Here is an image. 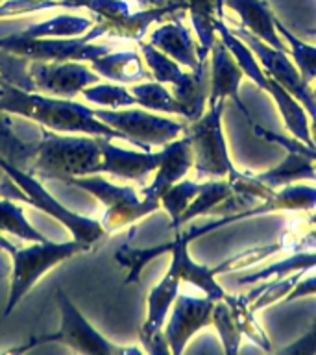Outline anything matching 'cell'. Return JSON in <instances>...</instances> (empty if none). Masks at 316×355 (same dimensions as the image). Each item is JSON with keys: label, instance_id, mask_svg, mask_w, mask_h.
<instances>
[{"label": "cell", "instance_id": "cell-1", "mask_svg": "<svg viewBox=\"0 0 316 355\" xmlns=\"http://www.w3.org/2000/svg\"><path fill=\"white\" fill-rule=\"evenodd\" d=\"M104 139L96 135H58V132L43 128L37 143H19L15 139L13 159L19 163L13 165L37 180L67 182L76 176L98 174Z\"/></svg>", "mask_w": 316, "mask_h": 355}, {"label": "cell", "instance_id": "cell-2", "mask_svg": "<svg viewBox=\"0 0 316 355\" xmlns=\"http://www.w3.org/2000/svg\"><path fill=\"white\" fill-rule=\"evenodd\" d=\"M0 113L26 116L58 133H87L111 141L122 139V133L98 121L87 105L71 98H54L37 94V91H24L10 82L0 85Z\"/></svg>", "mask_w": 316, "mask_h": 355}, {"label": "cell", "instance_id": "cell-3", "mask_svg": "<svg viewBox=\"0 0 316 355\" xmlns=\"http://www.w3.org/2000/svg\"><path fill=\"white\" fill-rule=\"evenodd\" d=\"M0 168L6 172V180L0 183V196L10 198L19 204H28L44 211L46 215L61 222L69 230L72 237L80 243L87 244L89 248H96L109 233L105 232L104 226L94 218L82 216L74 211L67 209L65 205L60 204L52 194L43 187V183L37 178L28 174L17 165L0 157Z\"/></svg>", "mask_w": 316, "mask_h": 355}, {"label": "cell", "instance_id": "cell-4", "mask_svg": "<svg viewBox=\"0 0 316 355\" xmlns=\"http://www.w3.org/2000/svg\"><path fill=\"white\" fill-rule=\"evenodd\" d=\"M91 252L87 244L80 243L76 239L65 241V243H32L26 248H17L11 254V277H10V294L6 304L4 316H10L21 300L33 288V285L41 279L49 270L63 261L71 259L72 255Z\"/></svg>", "mask_w": 316, "mask_h": 355}, {"label": "cell", "instance_id": "cell-5", "mask_svg": "<svg viewBox=\"0 0 316 355\" xmlns=\"http://www.w3.org/2000/svg\"><path fill=\"white\" fill-rule=\"evenodd\" d=\"M226 100H218L207 105V111L185 128V135L191 139L194 157V174L198 180H222L231 178L237 168L227 152L226 139L222 133V113Z\"/></svg>", "mask_w": 316, "mask_h": 355}, {"label": "cell", "instance_id": "cell-6", "mask_svg": "<svg viewBox=\"0 0 316 355\" xmlns=\"http://www.w3.org/2000/svg\"><path fill=\"white\" fill-rule=\"evenodd\" d=\"M55 302L61 313V326L58 331L44 333L39 337H32L28 343H24L21 348L13 349L15 354L28 352L41 346V344H67L69 348L80 354H94V355H128V354H141L139 348H124L119 344H113L111 340L94 329L85 316L76 309V305L72 304L61 288L55 291Z\"/></svg>", "mask_w": 316, "mask_h": 355}, {"label": "cell", "instance_id": "cell-7", "mask_svg": "<svg viewBox=\"0 0 316 355\" xmlns=\"http://www.w3.org/2000/svg\"><path fill=\"white\" fill-rule=\"evenodd\" d=\"M65 183L72 187L83 189L85 193L93 194L94 198L104 205L105 211L100 218V224L107 233L119 232L122 227L152 215L161 207L159 202L144 198L132 187H122V185L107 182L100 174L71 178Z\"/></svg>", "mask_w": 316, "mask_h": 355}, {"label": "cell", "instance_id": "cell-8", "mask_svg": "<svg viewBox=\"0 0 316 355\" xmlns=\"http://www.w3.org/2000/svg\"><path fill=\"white\" fill-rule=\"evenodd\" d=\"M102 37L104 32L96 24L78 37L22 39L11 33L0 37V50L37 61H93L111 52L109 44H93Z\"/></svg>", "mask_w": 316, "mask_h": 355}, {"label": "cell", "instance_id": "cell-9", "mask_svg": "<svg viewBox=\"0 0 316 355\" xmlns=\"http://www.w3.org/2000/svg\"><path fill=\"white\" fill-rule=\"evenodd\" d=\"M94 116L109 128L122 133V139L135 148L152 150V146H165L174 139L182 137L185 122L163 119L143 110H93Z\"/></svg>", "mask_w": 316, "mask_h": 355}, {"label": "cell", "instance_id": "cell-10", "mask_svg": "<svg viewBox=\"0 0 316 355\" xmlns=\"http://www.w3.org/2000/svg\"><path fill=\"white\" fill-rule=\"evenodd\" d=\"M231 32L238 39H243L244 43L248 44L249 50L254 52L255 58L259 63L265 67V72L270 78H274L279 85L287 89L288 93L292 94L294 98L298 100L299 104L304 105L305 111L309 113V119L313 121L310 126V135L316 133V98L313 96V91L309 89V83L305 82L301 74H299L298 67L294 65V61L288 60L287 52L276 50L268 46L265 41L255 37L254 33L248 32L244 26L231 28Z\"/></svg>", "mask_w": 316, "mask_h": 355}, {"label": "cell", "instance_id": "cell-11", "mask_svg": "<svg viewBox=\"0 0 316 355\" xmlns=\"http://www.w3.org/2000/svg\"><path fill=\"white\" fill-rule=\"evenodd\" d=\"M28 72L35 91H44L58 98H74L85 87L100 82V74L82 61H33L28 63Z\"/></svg>", "mask_w": 316, "mask_h": 355}, {"label": "cell", "instance_id": "cell-12", "mask_svg": "<svg viewBox=\"0 0 316 355\" xmlns=\"http://www.w3.org/2000/svg\"><path fill=\"white\" fill-rule=\"evenodd\" d=\"M213 307L215 300H211L209 296L196 298L188 294H177L170 320L163 333L170 354H182L193 335L213 324Z\"/></svg>", "mask_w": 316, "mask_h": 355}, {"label": "cell", "instance_id": "cell-13", "mask_svg": "<svg viewBox=\"0 0 316 355\" xmlns=\"http://www.w3.org/2000/svg\"><path fill=\"white\" fill-rule=\"evenodd\" d=\"M244 78V71L235 60V55L227 50L222 39L215 41L211 49V78H209V98L207 105L215 104L218 100H233L240 113L248 119V122H254V116L244 105L238 94V87Z\"/></svg>", "mask_w": 316, "mask_h": 355}, {"label": "cell", "instance_id": "cell-14", "mask_svg": "<svg viewBox=\"0 0 316 355\" xmlns=\"http://www.w3.org/2000/svg\"><path fill=\"white\" fill-rule=\"evenodd\" d=\"M163 159V150H124L111 144V139L102 143V161L98 174H111L122 180H135L144 183V180L154 174Z\"/></svg>", "mask_w": 316, "mask_h": 355}, {"label": "cell", "instance_id": "cell-15", "mask_svg": "<svg viewBox=\"0 0 316 355\" xmlns=\"http://www.w3.org/2000/svg\"><path fill=\"white\" fill-rule=\"evenodd\" d=\"M193 163L194 157L193 148H191V139L183 133L182 137L174 139V141L163 146V159H161L159 166L155 168L154 182L141 191V196L159 202L161 196L174 183L183 180V176L193 168Z\"/></svg>", "mask_w": 316, "mask_h": 355}, {"label": "cell", "instance_id": "cell-16", "mask_svg": "<svg viewBox=\"0 0 316 355\" xmlns=\"http://www.w3.org/2000/svg\"><path fill=\"white\" fill-rule=\"evenodd\" d=\"M313 207H316V187L304 185V183H298V185L290 183L287 187H283L279 193L272 194L270 198L265 200V202L249 205V207H244L240 213L227 215L224 218L211 222V227L215 232V230H220L227 224L243 220V218H249V216L268 215V213H276V211H309Z\"/></svg>", "mask_w": 316, "mask_h": 355}, {"label": "cell", "instance_id": "cell-17", "mask_svg": "<svg viewBox=\"0 0 316 355\" xmlns=\"http://www.w3.org/2000/svg\"><path fill=\"white\" fill-rule=\"evenodd\" d=\"M183 11H177L170 17V22L150 33V43L159 49L163 54L177 61L179 65L187 67L191 71L198 69V44L193 41V35L182 22Z\"/></svg>", "mask_w": 316, "mask_h": 355}, {"label": "cell", "instance_id": "cell-18", "mask_svg": "<svg viewBox=\"0 0 316 355\" xmlns=\"http://www.w3.org/2000/svg\"><path fill=\"white\" fill-rule=\"evenodd\" d=\"M207 65H209V58L200 61L198 69H194L193 72H185L182 80L176 85H172V94L179 105V116L187 119L188 122L198 121L205 113L211 78Z\"/></svg>", "mask_w": 316, "mask_h": 355}, {"label": "cell", "instance_id": "cell-19", "mask_svg": "<svg viewBox=\"0 0 316 355\" xmlns=\"http://www.w3.org/2000/svg\"><path fill=\"white\" fill-rule=\"evenodd\" d=\"M224 4L237 11L243 26L254 33L255 37L265 41L272 49L287 52L288 46L277 33L276 17L268 10L266 0H224Z\"/></svg>", "mask_w": 316, "mask_h": 355}, {"label": "cell", "instance_id": "cell-20", "mask_svg": "<svg viewBox=\"0 0 316 355\" xmlns=\"http://www.w3.org/2000/svg\"><path fill=\"white\" fill-rule=\"evenodd\" d=\"M91 69L105 80L115 83H139L152 78L150 69H144L143 60L135 50L107 52L91 61Z\"/></svg>", "mask_w": 316, "mask_h": 355}, {"label": "cell", "instance_id": "cell-21", "mask_svg": "<svg viewBox=\"0 0 316 355\" xmlns=\"http://www.w3.org/2000/svg\"><path fill=\"white\" fill-rule=\"evenodd\" d=\"M285 150H287V157L279 165L270 171L261 172V174H252L255 182L265 185L266 189L276 191V189L287 187L298 180H316V161L298 152L296 148Z\"/></svg>", "mask_w": 316, "mask_h": 355}, {"label": "cell", "instance_id": "cell-22", "mask_svg": "<svg viewBox=\"0 0 316 355\" xmlns=\"http://www.w3.org/2000/svg\"><path fill=\"white\" fill-rule=\"evenodd\" d=\"M224 0H188V13L198 35V60H207L216 41V21L224 19Z\"/></svg>", "mask_w": 316, "mask_h": 355}, {"label": "cell", "instance_id": "cell-23", "mask_svg": "<svg viewBox=\"0 0 316 355\" xmlns=\"http://www.w3.org/2000/svg\"><path fill=\"white\" fill-rule=\"evenodd\" d=\"M231 196L233 191L229 180H224V178L222 180H207V182H204V189L194 196L193 202L187 205V209L182 213V216L176 222H172L170 230H179L185 222H191L196 216L209 213L216 205L226 204Z\"/></svg>", "mask_w": 316, "mask_h": 355}, {"label": "cell", "instance_id": "cell-24", "mask_svg": "<svg viewBox=\"0 0 316 355\" xmlns=\"http://www.w3.org/2000/svg\"><path fill=\"white\" fill-rule=\"evenodd\" d=\"M89 28H93V21H89L85 17L74 15H61L54 17L50 21L32 24L26 30L17 32L15 35L22 39H39V37H78L87 32Z\"/></svg>", "mask_w": 316, "mask_h": 355}, {"label": "cell", "instance_id": "cell-25", "mask_svg": "<svg viewBox=\"0 0 316 355\" xmlns=\"http://www.w3.org/2000/svg\"><path fill=\"white\" fill-rule=\"evenodd\" d=\"M272 254L277 252H309V250H316V213L315 215L307 216V218H298L288 224L279 237L276 239V243L270 244Z\"/></svg>", "mask_w": 316, "mask_h": 355}, {"label": "cell", "instance_id": "cell-26", "mask_svg": "<svg viewBox=\"0 0 316 355\" xmlns=\"http://www.w3.org/2000/svg\"><path fill=\"white\" fill-rule=\"evenodd\" d=\"M227 307H229V313H231V318L235 322V327L237 331L243 335V337L249 338L252 343H255L259 348L270 349V340L266 337V333L263 331V327L255 322L254 311L249 309V304L244 300L243 294L238 296H231V294H226L224 296Z\"/></svg>", "mask_w": 316, "mask_h": 355}, {"label": "cell", "instance_id": "cell-27", "mask_svg": "<svg viewBox=\"0 0 316 355\" xmlns=\"http://www.w3.org/2000/svg\"><path fill=\"white\" fill-rule=\"evenodd\" d=\"M313 266H316V252L309 250V252H296L290 257L277 263H272L270 266H265L263 270H257L254 274H246V276L237 277L238 285H249V283L265 282V279H277V277L288 276L290 272L296 270H310Z\"/></svg>", "mask_w": 316, "mask_h": 355}, {"label": "cell", "instance_id": "cell-28", "mask_svg": "<svg viewBox=\"0 0 316 355\" xmlns=\"http://www.w3.org/2000/svg\"><path fill=\"white\" fill-rule=\"evenodd\" d=\"M0 232L10 233V235H15L22 241H30V243L49 241L46 237H43V233H39L26 220L24 209L19 205V202H13L10 198L0 200Z\"/></svg>", "mask_w": 316, "mask_h": 355}, {"label": "cell", "instance_id": "cell-29", "mask_svg": "<svg viewBox=\"0 0 316 355\" xmlns=\"http://www.w3.org/2000/svg\"><path fill=\"white\" fill-rule=\"evenodd\" d=\"M130 93L135 96L139 105H143L150 111H161L168 115H179V105H177L174 94L159 82H139L132 83Z\"/></svg>", "mask_w": 316, "mask_h": 355}, {"label": "cell", "instance_id": "cell-30", "mask_svg": "<svg viewBox=\"0 0 316 355\" xmlns=\"http://www.w3.org/2000/svg\"><path fill=\"white\" fill-rule=\"evenodd\" d=\"M139 50L143 54L146 65H148L152 78L155 82L163 83V85H176L183 78L185 71H182V67L177 61L163 54L159 49H155L152 43H143L139 41Z\"/></svg>", "mask_w": 316, "mask_h": 355}, {"label": "cell", "instance_id": "cell-31", "mask_svg": "<svg viewBox=\"0 0 316 355\" xmlns=\"http://www.w3.org/2000/svg\"><path fill=\"white\" fill-rule=\"evenodd\" d=\"M276 28L277 33L281 35L283 41H285V43L288 44V49H290V55H292L294 65L298 67L301 78L310 85V83L316 80V46L304 43L301 39L296 37V35H294L285 24H281V22L277 21V19Z\"/></svg>", "mask_w": 316, "mask_h": 355}, {"label": "cell", "instance_id": "cell-32", "mask_svg": "<svg viewBox=\"0 0 316 355\" xmlns=\"http://www.w3.org/2000/svg\"><path fill=\"white\" fill-rule=\"evenodd\" d=\"M83 98L105 110H121L137 104V100L126 87L113 83H94L82 91Z\"/></svg>", "mask_w": 316, "mask_h": 355}, {"label": "cell", "instance_id": "cell-33", "mask_svg": "<svg viewBox=\"0 0 316 355\" xmlns=\"http://www.w3.org/2000/svg\"><path fill=\"white\" fill-rule=\"evenodd\" d=\"M204 189V183L193 182V180H179L174 183L163 196H161V205L165 207V211L170 215L172 222H176L182 213L187 209V205L193 202L196 194ZM170 222V224H172Z\"/></svg>", "mask_w": 316, "mask_h": 355}, {"label": "cell", "instance_id": "cell-34", "mask_svg": "<svg viewBox=\"0 0 316 355\" xmlns=\"http://www.w3.org/2000/svg\"><path fill=\"white\" fill-rule=\"evenodd\" d=\"M213 324L216 326L220 333L222 344H224V352L226 354H237L243 335L237 331L235 322L231 318L229 307H227L226 300H216L215 307H213Z\"/></svg>", "mask_w": 316, "mask_h": 355}, {"label": "cell", "instance_id": "cell-35", "mask_svg": "<svg viewBox=\"0 0 316 355\" xmlns=\"http://www.w3.org/2000/svg\"><path fill=\"white\" fill-rule=\"evenodd\" d=\"M4 82H10L24 91H35L28 72V60L21 55H2L0 54V85Z\"/></svg>", "mask_w": 316, "mask_h": 355}, {"label": "cell", "instance_id": "cell-36", "mask_svg": "<svg viewBox=\"0 0 316 355\" xmlns=\"http://www.w3.org/2000/svg\"><path fill=\"white\" fill-rule=\"evenodd\" d=\"M283 354H316V322L304 337L283 349Z\"/></svg>", "mask_w": 316, "mask_h": 355}, {"label": "cell", "instance_id": "cell-37", "mask_svg": "<svg viewBox=\"0 0 316 355\" xmlns=\"http://www.w3.org/2000/svg\"><path fill=\"white\" fill-rule=\"evenodd\" d=\"M309 294H316V274L315 276L304 277V279L299 277L298 283L285 296V302H294V300L304 298V296H309Z\"/></svg>", "mask_w": 316, "mask_h": 355}, {"label": "cell", "instance_id": "cell-38", "mask_svg": "<svg viewBox=\"0 0 316 355\" xmlns=\"http://www.w3.org/2000/svg\"><path fill=\"white\" fill-rule=\"evenodd\" d=\"M139 10H146V8H159V6H166L174 2V0H133Z\"/></svg>", "mask_w": 316, "mask_h": 355}, {"label": "cell", "instance_id": "cell-39", "mask_svg": "<svg viewBox=\"0 0 316 355\" xmlns=\"http://www.w3.org/2000/svg\"><path fill=\"white\" fill-rule=\"evenodd\" d=\"M17 248H19V246H15V244L11 243L10 239L4 237V235H2V232H0V250H2V252H8V254L11 255Z\"/></svg>", "mask_w": 316, "mask_h": 355}, {"label": "cell", "instance_id": "cell-40", "mask_svg": "<svg viewBox=\"0 0 316 355\" xmlns=\"http://www.w3.org/2000/svg\"><path fill=\"white\" fill-rule=\"evenodd\" d=\"M61 8H72V10H80V8H82V0H61Z\"/></svg>", "mask_w": 316, "mask_h": 355}, {"label": "cell", "instance_id": "cell-41", "mask_svg": "<svg viewBox=\"0 0 316 355\" xmlns=\"http://www.w3.org/2000/svg\"><path fill=\"white\" fill-rule=\"evenodd\" d=\"M307 35H310V37H315V35H316V28L309 30V32H307Z\"/></svg>", "mask_w": 316, "mask_h": 355}, {"label": "cell", "instance_id": "cell-42", "mask_svg": "<svg viewBox=\"0 0 316 355\" xmlns=\"http://www.w3.org/2000/svg\"><path fill=\"white\" fill-rule=\"evenodd\" d=\"M313 96L316 98V83H315V89H313Z\"/></svg>", "mask_w": 316, "mask_h": 355}, {"label": "cell", "instance_id": "cell-43", "mask_svg": "<svg viewBox=\"0 0 316 355\" xmlns=\"http://www.w3.org/2000/svg\"><path fill=\"white\" fill-rule=\"evenodd\" d=\"M313 141H315V144H316V133H315V135H313Z\"/></svg>", "mask_w": 316, "mask_h": 355}]
</instances>
